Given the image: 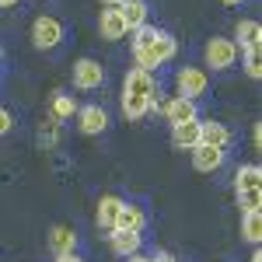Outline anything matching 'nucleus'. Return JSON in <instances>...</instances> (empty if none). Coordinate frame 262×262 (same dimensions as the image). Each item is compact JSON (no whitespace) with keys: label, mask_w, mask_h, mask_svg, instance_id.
<instances>
[{"label":"nucleus","mask_w":262,"mask_h":262,"mask_svg":"<svg viewBox=\"0 0 262 262\" xmlns=\"http://www.w3.org/2000/svg\"><path fill=\"white\" fill-rule=\"evenodd\" d=\"M175 88H179L182 98L200 101L203 95L210 91V74H206L203 67H182L179 74H175Z\"/></svg>","instance_id":"obj_2"},{"label":"nucleus","mask_w":262,"mask_h":262,"mask_svg":"<svg viewBox=\"0 0 262 262\" xmlns=\"http://www.w3.org/2000/svg\"><path fill=\"white\" fill-rule=\"evenodd\" d=\"M101 4H105V7H119L122 0H101Z\"/></svg>","instance_id":"obj_31"},{"label":"nucleus","mask_w":262,"mask_h":262,"mask_svg":"<svg viewBox=\"0 0 262 262\" xmlns=\"http://www.w3.org/2000/svg\"><path fill=\"white\" fill-rule=\"evenodd\" d=\"M161 112H164V119L171 122V126H179V122H192V119H200V108H196V101L182 98V95H175V98H168V101L161 105Z\"/></svg>","instance_id":"obj_8"},{"label":"nucleus","mask_w":262,"mask_h":262,"mask_svg":"<svg viewBox=\"0 0 262 262\" xmlns=\"http://www.w3.org/2000/svg\"><path fill=\"white\" fill-rule=\"evenodd\" d=\"M259 182H262L259 164H245V168H238V171H234V192H245V189H259Z\"/></svg>","instance_id":"obj_20"},{"label":"nucleus","mask_w":262,"mask_h":262,"mask_svg":"<svg viewBox=\"0 0 262 262\" xmlns=\"http://www.w3.org/2000/svg\"><path fill=\"white\" fill-rule=\"evenodd\" d=\"M56 262H84L77 252H70V255H56Z\"/></svg>","instance_id":"obj_29"},{"label":"nucleus","mask_w":262,"mask_h":262,"mask_svg":"<svg viewBox=\"0 0 262 262\" xmlns=\"http://www.w3.org/2000/svg\"><path fill=\"white\" fill-rule=\"evenodd\" d=\"M105 84V67L98 60H91V56H84V60L74 63V88L77 91H95Z\"/></svg>","instance_id":"obj_5"},{"label":"nucleus","mask_w":262,"mask_h":262,"mask_svg":"<svg viewBox=\"0 0 262 262\" xmlns=\"http://www.w3.org/2000/svg\"><path fill=\"white\" fill-rule=\"evenodd\" d=\"M14 4H18V0H0V7H14Z\"/></svg>","instance_id":"obj_34"},{"label":"nucleus","mask_w":262,"mask_h":262,"mask_svg":"<svg viewBox=\"0 0 262 262\" xmlns=\"http://www.w3.org/2000/svg\"><path fill=\"white\" fill-rule=\"evenodd\" d=\"M53 119L56 122H67V119H74L77 116V101L70 98V95H53Z\"/></svg>","instance_id":"obj_22"},{"label":"nucleus","mask_w":262,"mask_h":262,"mask_svg":"<svg viewBox=\"0 0 262 262\" xmlns=\"http://www.w3.org/2000/svg\"><path fill=\"white\" fill-rule=\"evenodd\" d=\"M129 35H133V49H147L150 42L158 39V28H154V25H143V28L129 32Z\"/></svg>","instance_id":"obj_25"},{"label":"nucleus","mask_w":262,"mask_h":262,"mask_svg":"<svg viewBox=\"0 0 262 262\" xmlns=\"http://www.w3.org/2000/svg\"><path fill=\"white\" fill-rule=\"evenodd\" d=\"M98 32H101V39H108V42H119V39L129 35L126 25H122V18H119V7H105V11H101Z\"/></svg>","instance_id":"obj_12"},{"label":"nucleus","mask_w":262,"mask_h":262,"mask_svg":"<svg viewBox=\"0 0 262 262\" xmlns=\"http://www.w3.org/2000/svg\"><path fill=\"white\" fill-rule=\"evenodd\" d=\"M42 140H46V143H56V140H60V122H56V119L42 129Z\"/></svg>","instance_id":"obj_26"},{"label":"nucleus","mask_w":262,"mask_h":262,"mask_svg":"<svg viewBox=\"0 0 262 262\" xmlns=\"http://www.w3.org/2000/svg\"><path fill=\"white\" fill-rule=\"evenodd\" d=\"M150 262H175V255H171V252H154Z\"/></svg>","instance_id":"obj_28"},{"label":"nucleus","mask_w":262,"mask_h":262,"mask_svg":"<svg viewBox=\"0 0 262 262\" xmlns=\"http://www.w3.org/2000/svg\"><path fill=\"white\" fill-rule=\"evenodd\" d=\"M221 4H227V7H238V4H245V0H221Z\"/></svg>","instance_id":"obj_32"},{"label":"nucleus","mask_w":262,"mask_h":262,"mask_svg":"<svg viewBox=\"0 0 262 262\" xmlns=\"http://www.w3.org/2000/svg\"><path fill=\"white\" fill-rule=\"evenodd\" d=\"M63 42V25L56 18H49V14H42V18H35V25H32V46L35 49H56Z\"/></svg>","instance_id":"obj_4"},{"label":"nucleus","mask_w":262,"mask_h":262,"mask_svg":"<svg viewBox=\"0 0 262 262\" xmlns=\"http://www.w3.org/2000/svg\"><path fill=\"white\" fill-rule=\"evenodd\" d=\"M238 60H242V49H238L234 39L213 35V39L206 42V67H213V70H231Z\"/></svg>","instance_id":"obj_3"},{"label":"nucleus","mask_w":262,"mask_h":262,"mask_svg":"<svg viewBox=\"0 0 262 262\" xmlns=\"http://www.w3.org/2000/svg\"><path fill=\"white\" fill-rule=\"evenodd\" d=\"M119 18H122V25H126V32L143 28V25H147V0H122Z\"/></svg>","instance_id":"obj_16"},{"label":"nucleus","mask_w":262,"mask_h":262,"mask_svg":"<svg viewBox=\"0 0 262 262\" xmlns=\"http://www.w3.org/2000/svg\"><path fill=\"white\" fill-rule=\"evenodd\" d=\"M242 56H245V74H248L252 81H259V74H262V67H259V46L242 49Z\"/></svg>","instance_id":"obj_23"},{"label":"nucleus","mask_w":262,"mask_h":262,"mask_svg":"<svg viewBox=\"0 0 262 262\" xmlns=\"http://www.w3.org/2000/svg\"><path fill=\"white\" fill-rule=\"evenodd\" d=\"M150 112H161V101H150V98H143V95H126L122 91V116L129 122L147 119Z\"/></svg>","instance_id":"obj_9"},{"label":"nucleus","mask_w":262,"mask_h":262,"mask_svg":"<svg viewBox=\"0 0 262 262\" xmlns=\"http://www.w3.org/2000/svg\"><path fill=\"white\" fill-rule=\"evenodd\" d=\"M147 227V213H143V206H137V203H122L119 210V221H116V231H140Z\"/></svg>","instance_id":"obj_18"},{"label":"nucleus","mask_w":262,"mask_h":262,"mask_svg":"<svg viewBox=\"0 0 262 262\" xmlns=\"http://www.w3.org/2000/svg\"><path fill=\"white\" fill-rule=\"evenodd\" d=\"M119 196H101L98 200V210H95V221H98L101 231H116V221H119V210H122Z\"/></svg>","instance_id":"obj_14"},{"label":"nucleus","mask_w":262,"mask_h":262,"mask_svg":"<svg viewBox=\"0 0 262 262\" xmlns=\"http://www.w3.org/2000/svg\"><path fill=\"white\" fill-rule=\"evenodd\" d=\"M234 140L231 137V129L224 126V122H200V143L203 147H221V150H227V143Z\"/></svg>","instance_id":"obj_15"},{"label":"nucleus","mask_w":262,"mask_h":262,"mask_svg":"<svg viewBox=\"0 0 262 262\" xmlns=\"http://www.w3.org/2000/svg\"><path fill=\"white\" fill-rule=\"evenodd\" d=\"M248 262H262V255H259V248H255V252H252V259Z\"/></svg>","instance_id":"obj_33"},{"label":"nucleus","mask_w":262,"mask_h":262,"mask_svg":"<svg viewBox=\"0 0 262 262\" xmlns=\"http://www.w3.org/2000/svg\"><path fill=\"white\" fill-rule=\"evenodd\" d=\"M171 143H175L179 150H196V147H200V119L171 126Z\"/></svg>","instance_id":"obj_17"},{"label":"nucleus","mask_w":262,"mask_h":262,"mask_svg":"<svg viewBox=\"0 0 262 262\" xmlns=\"http://www.w3.org/2000/svg\"><path fill=\"white\" fill-rule=\"evenodd\" d=\"M238 206H242V213L259 210V206H262V192H259V189H245V192H238Z\"/></svg>","instance_id":"obj_24"},{"label":"nucleus","mask_w":262,"mask_h":262,"mask_svg":"<svg viewBox=\"0 0 262 262\" xmlns=\"http://www.w3.org/2000/svg\"><path fill=\"white\" fill-rule=\"evenodd\" d=\"M11 126H14V116H11L7 108H0V137H4V133H11Z\"/></svg>","instance_id":"obj_27"},{"label":"nucleus","mask_w":262,"mask_h":262,"mask_svg":"<svg viewBox=\"0 0 262 262\" xmlns=\"http://www.w3.org/2000/svg\"><path fill=\"white\" fill-rule=\"evenodd\" d=\"M77 129L84 137H98L108 129V112L101 105H77Z\"/></svg>","instance_id":"obj_7"},{"label":"nucleus","mask_w":262,"mask_h":262,"mask_svg":"<svg viewBox=\"0 0 262 262\" xmlns=\"http://www.w3.org/2000/svg\"><path fill=\"white\" fill-rule=\"evenodd\" d=\"M122 91H126V95H143V98L158 101V81H154V74H147V70H140V67H129V70H126Z\"/></svg>","instance_id":"obj_6"},{"label":"nucleus","mask_w":262,"mask_h":262,"mask_svg":"<svg viewBox=\"0 0 262 262\" xmlns=\"http://www.w3.org/2000/svg\"><path fill=\"white\" fill-rule=\"evenodd\" d=\"M242 238L248 245H259V238H262V217H259V210L242 213Z\"/></svg>","instance_id":"obj_21"},{"label":"nucleus","mask_w":262,"mask_h":262,"mask_svg":"<svg viewBox=\"0 0 262 262\" xmlns=\"http://www.w3.org/2000/svg\"><path fill=\"white\" fill-rule=\"evenodd\" d=\"M108 245H112V252L116 255H137L143 248V234L140 231H108Z\"/></svg>","instance_id":"obj_10"},{"label":"nucleus","mask_w":262,"mask_h":262,"mask_svg":"<svg viewBox=\"0 0 262 262\" xmlns=\"http://www.w3.org/2000/svg\"><path fill=\"white\" fill-rule=\"evenodd\" d=\"M175 53H179V42L171 39L168 32H158V39L150 42L147 49H133V60H137V67H140V70L154 74L158 67H164L168 60H175Z\"/></svg>","instance_id":"obj_1"},{"label":"nucleus","mask_w":262,"mask_h":262,"mask_svg":"<svg viewBox=\"0 0 262 262\" xmlns=\"http://www.w3.org/2000/svg\"><path fill=\"white\" fill-rule=\"evenodd\" d=\"M129 262H150V255H140L137 252V255H129Z\"/></svg>","instance_id":"obj_30"},{"label":"nucleus","mask_w":262,"mask_h":262,"mask_svg":"<svg viewBox=\"0 0 262 262\" xmlns=\"http://www.w3.org/2000/svg\"><path fill=\"white\" fill-rule=\"evenodd\" d=\"M224 158H227V150H221V147H196L192 150V168L196 171H203V175H210V171H217L224 164Z\"/></svg>","instance_id":"obj_13"},{"label":"nucleus","mask_w":262,"mask_h":262,"mask_svg":"<svg viewBox=\"0 0 262 262\" xmlns=\"http://www.w3.org/2000/svg\"><path fill=\"white\" fill-rule=\"evenodd\" d=\"M49 248H53V255H70V252H77V231H74L70 224H56V227L49 231Z\"/></svg>","instance_id":"obj_11"},{"label":"nucleus","mask_w":262,"mask_h":262,"mask_svg":"<svg viewBox=\"0 0 262 262\" xmlns=\"http://www.w3.org/2000/svg\"><path fill=\"white\" fill-rule=\"evenodd\" d=\"M262 39V25L255 18H242L234 25V42H238V49H248V46H259Z\"/></svg>","instance_id":"obj_19"}]
</instances>
